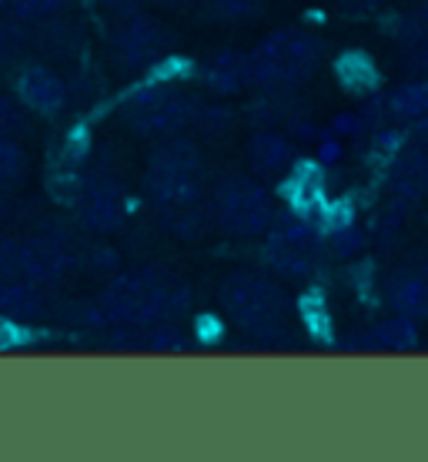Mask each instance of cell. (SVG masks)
I'll list each match as a JSON object with an SVG mask.
<instances>
[{"instance_id":"cell-1","label":"cell","mask_w":428,"mask_h":462,"mask_svg":"<svg viewBox=\"0 0 428 462\" xmlns=\"http://www.w3.org/2000/svg\"><path fill=\"white\" fill-rule=\"evenodd\" d=\"M191 309V289L164 268L117 272L97 295V312L105 325L148 332L161 322H178Z\"/></svg>"},{"instance_id":"cell-2","label":"cell","mask_w":428,"mask_h":462,"mask_svg":"<svg viewBox=\"0 0 428 462\" xmlns=\"http://www.w3.org/2000/svg\"><path fill=\"white\" fill-rule=\"evenodd\" d=\"M144 195L158 215L205 201V158L195 141L185 134L154 141L144 168Z\"/></svg>"},{"instance_id":"cell-3","label":"cell","mask_w":428,"mask_h":462,"mask_svg":"<svg viewBox=\"0 0 428 462\" xmlns=\"http://www.w3.org/2000/svg\"><path fill=\"white\" fill-rule=\"evenodd\" d=\"M248 54V81L265 94L295 91L305 81H312L314 70L322 68V41L308 31L285 27L275 34L261 37Z\"/></svg>"},{"instance_id":"cell-4","label":"cell","mask_w":428,"mask_h":462,"mask_svg":"<svg viewBox=\"0 0 428 462\" xmlns=\"http://www.w3.org/2000/svg\"><path fill=\"white\" fill-rule=\"evenodd\" d=\"M221 312L228 315L241 332L258 338H268L281 332L288 322L291 301L281 291L275 278L261 275V272H234L221 282L218 289Z\"/></svg>"},{"instance_id":"cell-5","label":"cell","mask_w":428,"mask_h":462,"mask_svg":"<svg viewBox=\"0 0 428 462\" xmlns=\"http://www.w3.org/2000/svg\"><path fill=\"white\" fill-rule=\"evenodd\" d=\"M197 101L187 91H181L174 81H144L124 94L117 115L128 131L138 138L161 141L171 134H181L187 125H195Z\"/></svg>"},{"instance_id":"cell-6","label":"cell","mask_w":428,"mask_h":462,"mask_svg":"<svg viewBox=\"0 0 428 462\" xmlns=\"http://www.w3.org/2000/svg\"><path fill=\"white\" fill-rule=\"evenodd\" d=\"M211 225H218L232 238H258L275 221V201L265 185L244 174L221 178L214 191L208 195Z\"/></svg>"},{"instance_id":"cell-7","label":"cell","mask_w":428,"mask_h":462,"mask_svg":"<svg viewBox=\"0 0 428 462\" xmlns=\"http://www.w3.org/2000/svg\"><path fill=\"white\" fill-rule=\"evenodd\" d=\"M318 248H322V228L305 211H285L275 215L271 228L265 231L261 262L271 275L305 282L318 268Z\"/></svg>"},{"instance_id":"cell-8","label":"cell","mask_w":428,"mask_h":462,"mask_svg":"<svg viewBox=\"0 0 428 462\" xmlns=\"http://www.w3.org/2000/svg\"><path fill=\"white\" fill-rule=\"evenodd\" d=\"M171 54V31L150 14H124L111 31V58L124 70H154Z\"/></svg>"},{"instance_id":"cell-9","label":"cell","mask_w":428,"mask_h":462,"mask_svg":"<svg viewBox=\"0 0 428 462\" xmlns=\"http://www.w3.org/2000/svg\"><path fill=\"white\" fill-rule=\"evenodd\" d=\"M74 211H77V221L87 231L111 235V231H117L128 221V188L121 185L114 174H87L77 185Z\"/></svg>"},{"instance_id":"cell-10","label":"cell","mask_w":428,"mask_h":462,"mask_svg":"<svg viewBox=\"0 0 428 462\" xmlns=\"http://www.w3.org/2000/svg\"><path fill=\"white\" fill-rule=\"evenodd\" d=\"M11 88H14V97L37 117L64 115V107H68V101H70L68 81H64L50 64L34 60V58L21 60V64L14 68Z\"/></svg>"},{"instance_id":"cell-11","label":"cell","mask_w":428,"mask_h":462,"mask_svg":"<svg viewBox=\"0 0 428 462\" xmlns=\"http://www.w3.org/2000/svg\"><path fill=\"white\" fill-rule=\"evenodd\" d=\"M74 268V252L54 235H31L21 238V278L34 285H58Z\"/></svg>"},{"instance_id":"cell-12","label":"cell","mask_w":428,"mask_h":462,"mask_svg":"<svg viewBox=\"0 0 428 462\" xmlns=\"http://www.w3.org/2000/svg\"><path fill=\"white\" fill-rule=\"evenodd\" d=\"M388 188L398 201L418 205L428 198V144L405 141L388 162Z\"/></svg>"},{"instance_id":"cell-13","label":"cell","mask_w":428,"mask_h":462,"mask_svg":"<svg viewBox=\"0 0 428 462\" xmlns=\"http://www.w3.org/2000/svg\"><path fill=\"white\" fill-rule=\"evenodd\" d=\"M244 158L258 178H285L288 171H295V141L281 131L261 127L248 138Z\"/></svg>"},{"instance_id":"cell-14","label":"cell","mask_w":428,"mask_h":462,"mask_svg":"<svg viewBox=\"0 0 428 462\" xmlns=\"http://www.w3.org/2000/svg\"><path fill=\"white\" fill-rule=\"evenodd\" d=\"M50 309H54V301L47 299L44 285H34L21 275L0 282V319L14 325H34L47 319Z\"/></svg>"},{"instance_id":"cell-15","label":"cell","mask_w":428,"mask_h":462,"mask_svg":"<svg viewBox=\"0 0 428 462\" xmlns=\"http://www.w3.org/2000/svg\"><path fill=\"white\" fill-rule=\"evenodd\" d=\"M385 299L395 312L428 319V265L402 268L385 282Z\"/></svg>"},{"instance_id":"cell-16","label":"cell","mask_w":428,"mask_h":462,"mask_svg":"<svg viewBox=\"0 0 428 462\" xmlns=\"http://www.w3.org/2000/svg\"><path fill=\"white\" fill-rule=\"evenodd\" d=\"M201 78L214 94H241L244 88H251V81H248V54L221 51V54L205 60Z\"/></svg>"},{"instance_id":"cell-17","label":"cell","mask_w":428,"mask_h":462,"mask_svg":"<svg viewBox=\"0 0 428 462\" xmlns=\"http://www.w3.org/2000/svg\"><path fill=\"white\" fill-rule=\"evenodd\" d=\"M385 117L395 125H415L422 117H428V78L425 81H408L402 88H395L385 97Z\"/></svg>"},{"instance_id":"cell-18","label":"cell","mask_w":428,"mask_h":462,"mask_svg":"<svg viewBox=\"0 0 428 462\" xmlns=\"http://www.w3.org/2000/svg\"><path fill=\"white\" fill-rule=\"evenodd\" d=\"M418 338H422L418 336V319L395 312L371 328L369 346L385 348V352H412V348H418Z\"/></svg>"},{"instance_id":"cell-19","label":"cell","mask_w":428,"mask_h":462,"mask_svg":"<svg viewBox=\"0 0 428 462\" xmlns=\"http://www.w3.org/2000/svg\"><path fill=\"white\" fill-rule=\"evenodd\" d=\"M34 44H37V37L31 34V27L4 14V21H0V64L17 68L21 60L31 58V47Z\"/></svg>"},{"instance_id":"cell-20","label":"cell","mask_w":428,"mask_h":462,"mask_svg":"<svg viewBox=\"0 0 428 462\" xmlns=\"http://www.w3.org/2000/svg\"><path fill=\"white\" fill-rule=\"evenodd\" d=\"M27 168H31V158H27L21 138H0V191L21 188Z\"/></svg>"},{"instance_id":"cell-21","label":"cell","mask_w":428,"mask_h":462,"mask_svg":"<svg viewBox=\"0 0 428 462\" xmlns=\"http://www.w3.org/2000/svg\"><path fill=\"white\" fill-rule=\"evenodd\" d=\"M70 7V0H0V14L23 23H44L54 21L58 14Z\"/></svg>"},{"instance_id":"cell-22","label":"cell","mask_w":428,"mask_h":462,"mask_svg":"<svg viewBox=\"0 0 428 462\" xmlns=\"http://www.w3.org/2000/svg\"><path fill=\"white\" fill-rule=\"evenodd\" d=\"M27 131H31V111L14 94H0V138H23Z\"/></svg>"},{"instance_id":"cell-23","label":"cell","mask_w":428,"mask_h":462,"mask_svg":"<svg viewBox=\"0 0 428 462\" xmlns=\"http://www.w3.org/2000/svg\"><path fill=\"white\" fill-rule=\"evenodd\" d=\"M338 74H341L345 84H351V88L378 81V74H375V68L369 64V58L359 54V51H351V54H341V58H338Z\"/></svg>"},{"instance_id":"cell-24","label":"cell","mask_w":428,"mask_h":462,"mask_svg":"<svg viewBox=\"0 0 428 462\" xmlns=\"http://www.w3.org/2000/svg\"><path fill=\"white\" fill-rule=\"evenodd\" d=\"M265 0H208V7L214 17H224V21H241V17H251V14L261 11Z\"/></svg>"},{"instance_id":"cell-25","label":"cell","mask_w":428,"mask_h":462,"mask_svg":"<svg viewBox=\"0 0 428 462\" xmlns=\"http://www.w3.org/2000/svg\"><path fill=\"white\" fill-rule=\"evenodd\" d=\"M21 275V238L0 235V282Z\"/></svg>"},{"instance_id":"cell-26","label":"cell","mask_w":428,"mask_h":462,"mask_svg":"<svg viewBox=\"0 0 428 462\" xmlns=\"http://www.w3.org/2000/svg\"><path fill=\"white\" fill-rule=\"evenodd\" d=\"M232 111H224V107H211V105H197L195 111V125L205 127V131H224V127H232Z\"/></svg>"},{"instance_id":"cell-27","label":"cell","mask_w":428,"mask_h":462,"mask_svg":"<svg viewBox=\"0 0 428 462\" xmlns=\"http://www.w3.org/2000/svg\"><path fill=\"white\" fill-rule=\"evenodd\" d=\"M101 4L114 14H131V11H141V4H144V0H101Z\"/></svg>"},{"instance_id":"cell-28","label":"cell","mask_w":428,"mask_h":462,"mask_svg":"<svg viewBox=\"0 0 428 462\" xmlns=\"http://www.w3.org/2000/svg\"><path fill=\"white\" fill-rule=\"evenodd\" d=\"M338 4H345L351 11H375V7H385L388 0H338Z\"/></svg>"},{"instance_id":"cell-29","label":"cell","mask_w":428,"mask_h":462,"mask_svg":"<svg viewBox=\"0 0 428 462\" xmlns=\"http://www.w3.org/2000/svg\"><path fill=\"white\" fill-rule=\"evenodd\" d=\"M158 4H168V7H181V4H187V0H158Z\"/></svg>"},{"instance_id":"cell-30","label":"cell","mask_w":428,"mask_h":462,"mask_svg":"<svg viewBox=\"0 0 428 462\" xmlns=\"http://www.w3.org/2000/svg\"><path fill=\"white\" fill-rule=\"evenodd\" d=\"M0 221H4V201H0Z\"/></svg>"}]
</instances>
